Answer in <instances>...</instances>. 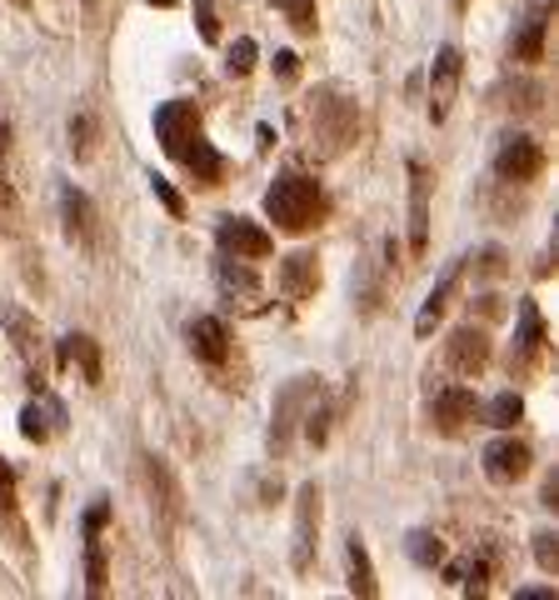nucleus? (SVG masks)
<instances>
[{
  "mask_svg": "<svg viewBox=\"0 0 559 600\" xmlns=\"http://www.w3.org/2000/svg\"><path fill=\"white\" fill-rule=\"evenodd\" d=\"M195 135H200V110H195V100H165V106L155 110V141H161L165 155L180 161Z\"/></svg>",
  "mask_w": 559,
  "mask_h": 600,
  "instance_id": "3",
  "label": "nucleus"
},
{
  "mask_svg": "<svg viewBox=\"0 0 559 600\" xmlns=\"http://www.w3.org/2000/svg\"><path fill=\"white\" fill-rule=\"evenodd\" d=\"M425 246H430V175L419 161H409V255H425Z\"/></svg>",
  "mask_w": 559,
  "mask_h": 600,
  "instance_id": "8",
  "label": "nucleus"
},
{
  "mask_svg": "<svg viewBox=\"0 0 559 600\" xmlns=\"http://www.w3.org/2000/svg\"><path fill=\"white\" fill-rule=\"evenodd\" d=\"M454 6H460V11H464V6H470V0H454Z\"/></svg>",
  "mask_w": 559,
  "mask_h": 600,
  "instance_id": "42",
  "label": "nucleus"
},
{
  "mask_svg": "<svg viewBox=\"0 0 559 600\" xmlns=\"http://www.w3.org/2000/svg\"><path fill=\"white\" fill-rule=\"evenodd\" d=\"M484 476L500 480V486L525 480L529 476V446H525V440H515V436L490 440V446H484Z\"/></svg>",
  "mask_w": 559,
  "mask_h": 600,
  "instance_id": "9",
  "label": "nucleus"
},
{
  "mask_svg": "<svg viewBox=\"0 0 559 600\" xmlns=\"http://www.w3.org/2000/svg\"><path fill=\"white\" fill-rule=\"evenodd\" d=\"M11 6H31V0H11Z\"/></svg>",
  "mask_w": 559,
  "mask_h": 600,
  "instance_id": "43",
  "label": "nucleus"
},
{
  "mask_svg": "<svg viewBox=\"0 0 559 600\" xmlns=\"http://www.w3.org/2000/svg\"><path fill=\"white\" fill-rule=\"evenodd\" d=\"M195 25H200V41H205V45H216V41H220L216 0H195Z\"/></svg>",
  "mask_w": 559,
  "mask_h": 600,
  "instance_id": "32",
  "label": "nucleus"
},
{
  "mask_svg": "<svg viewBox=\"0 0 559 600\" xmlns=\"http://www.w3.org/2000/svg\"><path fill=\"white\" fill-rule=\"evenodd\" d=\"M151 190H155V196H161V206L171 210V216H185V200H180V190H175L171 181H165V175H151Z\"/></svg>",
  "mask_w": 559,
  "mask_h": 600,
  "instance_id": "33",
  "label": "nucleus"
},
{
  "mask_svg": "<svg viewBox=\"0 0 559 600\" xmlns=\"http://www.w3.org/2000/svg\"><path fill=\"white\" fill-rule=\"evenodd\" d=\"M320 401V381L315 375H300V381H291L285 391L275 395V411H270V456H285L295 440V430H300L305 411Z\"/></svg>",
  "mask_w": 559,
  "mask_h": 600,
  "instance_id": "2",
  "label": "nucleus"
},
{
  "mask_svg": "<svg viewBox=\"0 0 559 600\" xmlns=\"http://www.w3.org/2000/svg\"><path fill=\"white\" fill-rule=\"evenodd\" d=\"M539 165H545V155H539V145L529 141V135H509V141L500 145V155H495L500 181H535Z\"/></svg>",
  "mask_w": 559,
  "mask_h": 600,
  "instance_id": "12",
  "label": "nucleus"
},
{
  "mask_svg": "<svg viewBox=\"0 0 559 600\" xmlns=\"http://www.w3.org/2000/svg\"><path fill=\"white\" fill-rule=\"evenodd\" d=\"M405 550H409V560H415V566H425V570L445 566L440 535H430V531H409V535H405Z\"/></svg>",
  "mask_w": 559,
  "mask_h": 600,
  "instance_id": "26",
  "label": "nucleus"
},
{
  "mask_svg": "<svg viewBox=\"0 0 559 600\" xmlns=\"http://www.w3.org/2000/svg\"><path fill=\"white\" fill-rule=\"evenodd\" d=\"M185 340H190V350L205 366H220V360L230 356V336H226V320L220 316H195L190 326H185Z\"/></svg>",
  "mask_w": 559,
  "mask_h": 600,
  "instance_id": "13",
  "label": "nucleus"
},
{
  "mask_svg": "<svg viewBox=\"0 0 559 600\" xmlns=\"http://www.w3.org/2000/svg\"><path fill=\"white\" fill-rule=\"evenodd\" d=\"M265 216L275 220L280 230H291V236H305L310 226H320L325 216V196H320V181L300 171H285L275 186L265 190Z\"/></svg>",
  "mask_w": 559,
  "mask_h": 600,
  "instance_id": "1",
  "label": "nucleus"
},
{
  "mask_svg": "<svg viewBox=\"0 0 559 600\" xmlns=\"http://www.w3.org/2000/svg\"><path fill=\"white\" fill-rule=\"evenodd\" d=\"M470 261H474V255H470ZM474 271H480V275H500V271H505V251H500V246H484L480 261H474Z\"/></svg>",
  "mask_w": 559,
  "mask_h": 600,
  "instance_id": "36",
  "label": "nucleus"
},
{
  "mask_svg": "<svg viewBox=\"0 0 559 600\" xmlns=\"http://www.w3.org/2000/svg\"><path fill=\"white\" fill-rule=\"evenodd\" d=\"M216 240H220V251L235 255V261H265V255L275 251V236H270L265 226H255V220H245V216H226V220H220Z\"/></svg>",
  "mask_w": 559,
  "mask_h": 600,
  "instance_id": "4",
  "label": "nucleus"
},
{
  "mask_svg": "<svg viewBox=\"0 0 559 600\" xmlns=\"http://www.w3.org/2000/svg\"><path fill=\"white\" fill-rule=\"evenodd\" d=\"M226 70H230V76H250V70H255V41H250V35H240V41L230 45Z\"/></svg>",
  "mask_w": 559,
  "mask_h": 600,
  "instance_id": "28",
  "label": "nucleus"
},
{
  "mask_svg": "<svg viewBox=\"0 0 559 600\" xmlns=\"http://www.w3.org/2000/svg\"><path fill=\"white\" fill-rule=\"evenodd\" d=\"M315 541H320V486L305 480L300 495H295V556H291L295 570H310Z\"/></svg>",
  "mask_w": 559,
  "mask_h": 600,
  "instance_id": "5",
  "label": "nucleus"
},
{
  "mask_svg": "<svg viewBox=\"0 0 559 600\" xmlns=\"http://www.w3.org/2000/svg\"><path fill=\"white\" fill-rule=\"evenodd\" d=\"M344 566H350V590H355L360 600H375V566H370V550L360 535H350V546H344Z\"/></svg>",
  "mask_w": 559,
  "mask_h": 600,
  "instance_id": "21",
  "label": "nucleus"
},
{
  "mask_svg": "<svg viewBox=\"0 0 559 600\" xmlns=\"http://www.w3.org/2000/svg\"><path fill=\"white\" fill-rule=\"evenodd\" d=\"M445 360H450V371H460V375H480L484 366H490V336H484L480 326L450 330V340H445Z\"/></svg>",
  "mask_w": 559,
  "mask_h": 600,
  "instance_id": "7",
  "label": "nucleus"
},
{
  "mask_svg": "<svg viewBox=\"0 0 559 600\" xmlns=\"http://www.w3.org/2000/svg\"><path fill=\"white\" fill-rule=\"evenodd\" d=\"M460 76H464L460 51H454V45H445V51L435 55V66H430V120H435V126L450 116L454 90H460Z\"/></svg>",
  "mask_w": 559,
  "mask_h": 600,
  "instance_id": "6",
  "label": "nucleus"
},
{
  "mask_svg": "<svg viewBox=\"0 0 559 600\" xmlns=\"http://www.w3.org/2000/svg\"><path fill=\"white\" fill-rule=\"evenodd\" d=\"M545 505H549V511L559 505V470H549V476H545Z\"/></svg>",
  "mask_w": 559,
  "mask_h": 600,
  "instance_id": "39",
  "label": "nucleus"
},
{
  "mask_svg": "<svg viewBox=\"0 0 559 600\" xmlns=\"http://www.w3.org/2000/svg\"><path fill=\"white\" fill-rule=\"evenodd\" d=\"M70 151H76L80 161H90V116L70 120Z\"/></svg>",
  "mask_w": 559,
  "mask_h": 600,
  "instance_id": "34",
  "label": "nucleus"
},
{
  "mask_svg": "<svg viewBox=\"0 0 559 600\" xmlns=\"http://www.w3.org/2000/svg\"><path fill=\"white\" fill-rule=\"evenodd\" d=\"M11 126H0V210L11 206Z\"/></svg>",
  "mask_w": 559,
  "mask_h": 600,
  "instance_id": "29",
  "label": "nucleus"
},
{
  "mask_svg": "<svg viewBox=\"0 0 559 600\" xmlns=\"http://www.w3.org/2000/svg\"><path fill=\"white\" fill-rule=\"evenodd\" d=\"M151 6H175V0H151Z\"/></svg>",
  "mask_w": 559,
  "mask_h": 600,
  "instance_id": "41",
  "label": "nucleus"
},
{
  "mask_svg": "<svg viewBox=\"0 0 559 600\" xmlns=\"http://www.w3.org/2000/svg\"><path fill=\"white\" fill-rule=\"evenodd\" d=\"M549 596H555L549 586H525V590H515V600H549Z\"/></svg>",
  "mask_w": 559,
  "mask_h": 600,
  "instance_id": "40",
  "label": "nucleus"
},
{
  "mask_svg": "<svg viewBox=\"0 0 559 600\" xmlns=\"http://www.w3.org/2000/svg\"><path fill=\"white\" fill-rule=\"evenodd\" d=\"M106 521H110V505L96 501V505L86 511V535H100V525H106Z\"/></svg>",
  "mask_w": 559,
  "mask_h": 600,
  "instance_id": "37",
  "label": "nucleus"
},
{
  "mask_svg": "<svg viewBox=\"0 0 559 600\" xmlns=\"http://www.w3.org/2000/svg\"><path fill=\"white\" fill-rule=\"evenodd\" d=\"M6 326H11L15 350H21L25 371H31V385H41V330H35V320L21 316V310H6Z\"/></svg>",
  "mask_w": 559,
  "mask_h": 600,
  "instance_id": "17",
  "label": "nucleus"
},
{
  "mask_svg": "<svg viewBox=\"0 0 559 600\" xmlns=\"http://www.w3.org/2000/svg\"><path fill=\"white\" fill-rule=\"evenodd\" d=\"M474 415H480V401H474V391H464V385H440V391L430 395V421L440 430H460Z\"/></svg>",
  "mask_w": 559,
  "mask_h": 600,
  "instance_id": "11",
  "label": "nucleus"
},
{
  "mask_svg": "<svg viewBox=\"0 0 559 600\" xmlns=\"http://www.w3.org/2000/svg\"><path fill=\"white\" fill-rule=\"evenodd\" d=\"M106 546H100V535H86V590L90 596H106Z\"/></svg>",
  "mask_w": 559,
  "mask_h": 600,
  "instance_id": "27",
  "label": "nucleus"
},
{
  "mask_svg": "<svg viewBox=\"0 0 559 600\" xmlns=\"http://www.w3.org/2000/svg\"><path fill=\"white\" fill-rule=\"evenodd\" d=\"M0 511H15V470L0 456Z\"/></svg>",
  "mask_w": 559,
  "mask_h": 600,
  "instance_id": "35",
  "label": "nucleus"
},
{
  "mask_svg": "<svg viewBox=\"0 0 559 600\" xmlns=\"http://www.w3.org/2000/svg\"><path fill=\"white\" fill-rule=\"evenodd\" d=\"M545 31H549V21H545V11H529L525 21H519V35H515V61H545Z\"/></svg>",
  "mask_w": 559,
  "mask_h": 600,
  "instance_id": "22",
  "label": "nucleus"
},
{
  "mask_svg": "<svg viewBox=\"0 0 559 600\" xmlns=\"http://www.w3.org/2000/svg\"><path fill=\"white\" fill-rule=\"evenodd\" d=\"M216 281H220V295H226V306H240V310H260V281L250 275L245 261L226 255L216 265Z\"/></svg>",
  "mask_w": 559,
  "mask_h": 600,
  "instance_id": "10",
  "label": "nucleus"
},
{
  "mask_svg": "<svg viewBox=\"0 0 559 600\" xmlns=\"http://www.w3.org/2000/svg\"><path fill=\"white\" fill-rule=\"evenodd\" d=\"M295 31H315V0H275Z\"/></svg>",
  "mask_w": 559,
  "mask_h": 600,
  "instance_id": "30",
  "label": "nucleus"
},
{
  "mask_svg": "<svg viewBox=\"0 0 559 600\" xmlns=\"http://www.w3.org/2000/svg\"><path fill=\"white\" fill-rule=\"evenodd\" d=\"M454 281H460V261L450 265V271L435 281V291H430V301L419 306V316H415V336H430L435 330V320L445 316V306H450V295H454Z\"/></svg>",
  "mask_w": 559,
  "mask_h": 600,
  "instance_id": "18",
  "label": "nucleus"
},
{
  "mask_svg": "<svg viewBox=\"0 0 559 600\" xmlns=\"http://www.w3.org/2000/svg\"><path fill=\"white\" fill-rule=\"evenodd\" d=\"M280 291L291 295V301H310L320 291V261L310 251H295L280 261Z\"/></svg>",
  "mask_w": 559,
  "mask_h": 600,
  "instance_id": "14",
  "label": "nucleus"
},
{
  "mask_svg": "<svg viewBox=\"0 0 559 600\" xmlns=\"http://www.w3.org/2000/svg\"><path fill=\"white\" fill-rule=\"evenodd\" d=\"M535 560H539V570H545V576H559V541L549 531L535 535Z\"/></svg>",
  "mask_w": 559,
  "mask_h": 600,
  "instance_id": "31",
  "label": "nucleus"
},
{
  "mask_svg": "<svg viewBox=\"0 0 559 600\" xmlns=\"http://www.w3.org/2000/svg\"><path fill=\"white\" fill-rule=\"evenodd\" d=\"M70 360H80V371H86V385H100L106 381V366H100V346L90 336H65L61 346H55V366H70Z\"/></svg>",
  "mask_w": 559,
  "mask_h": 600,
  "instance_id": "16",
  "label": "nucleus"
},
{
  "mask_svg": "<svg viewBox=\"0 0 559 600\" xmlns=\"http://www.w3.org/2000/svg\"><path fill=\"white\" fill-rule=\"evenodd\" d=\"M480 415H484V426L515 430V421L525 415V401H519V391H500L490 405H480Z\"/></svg>",
  "mask_w": 559,
  "mask_h": 600,
  "instance_id": "25",
  "label": "nucleus"
},
{
  "mask_svg": "<svg viewBox=\"0 0 559 600\" xmlns=\"http://www.w3.org/2000/svg\"><path fill=\"white\" fill-rule=\"evenodd\" d=\"M145 476H151V491H155V501H161L165 521H180V491H175L171 470H165L155 456H145Z\"/></svg>",
  "mask_w": 559,
  "mask_h": 600,
  "instance_id": "23",
  "label": "nucleus"
},
{
  "mask_svg": "<svg viewBox=\"0 0 559 600\" xmlns=\"http://www.w3.org/2000/svg\"><path fill=\"white\" fill-rule=\"evenodd\" d=\"M539 350H545V320H539V306L535 301H519V336H515V350H509V371H525Z\"/></svg>",
  "mask_w": 559,
  "mask_h": 600,
  "instance_id": "15",
  "label": "nucleus"
},
{
  "mask_svg": "<svg viewBox=\"0 0 559 600\" xmlns=\"http://www.w3.org/2000/svg\"><path fill=\"white\" fill-rule=\"evenodd\" d=\"M275 70H280L285 80H295V70H300V55H295V51H280V55H275Z\"/></svg>",
  "mask_w": 559,
  "mask_h": 600,
  "instance_id": "38",
  "label": "nucleus"
},
{
  "mask_svg": "<svg viewBox=\"0 0 559 600\" xmlns=\"http://www.w3.org/2000/svg\"><path fill=\"white\" fill-rule=\"evenodd\" d=\"M51 421H55V426H65V411H61L55 401H45V405H25V411H21V436L41 446V440L51 436Z\"/></svg>",
  "mask_w": 559,
  "mask_h": 600,
  "instance_id": "24",
  "label": "nucleus"
},
{
  "mask_svg": "<svg viewBox=\"0 0 559 600\" xmlns=\"http://www.w3.org/2000/svg\"><path fill=\"white\" fill-rule=\"evenodd\" d=\"M185 165H190V175L195 181H200V186H216L220 175H226V161H220V151L210 141H205V135H195L190 145H185V155H180Z\"/></svg>",
  "mask_w": 559,
  "mask_h": 600,
  "instance_id": "19",
  "label": "nucleus"
},
{
  "mask_svg": "<svg viewBox=\"0 0 559 600\" xmlns=\"http://www.w3.org/2000/svg\"><path fill=\"white\" fill-rule=\"evenodd\" d=\"M61 210H65V236H70V240H90V236H96V210H90V200L80 196L76 186L61 190Z\"/></svg>",
  "mask_w": 559,
  "mask_h": 600,
  "instance_id": "20",
  "label": "nucleus"
}]
</instances>
